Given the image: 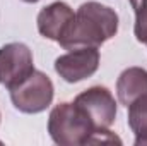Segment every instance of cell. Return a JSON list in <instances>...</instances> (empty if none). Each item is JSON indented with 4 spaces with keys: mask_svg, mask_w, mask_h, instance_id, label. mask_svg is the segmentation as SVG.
<instances>
[{
    "mask_svg": "<svg viewBox=\"0 0 147 146\" xmlns=\"http://www.w3.org/2000/svg\"><path fill=\"white\" fill-rule=\"evenodd\" d=\"M116 95L120 103L125 107L147 95V71L142 67L125 69L116 81Z\"/></svg>",
    "mask_w": 147,
    "mask_h": 146,
    "instance_id": "8",
    "label": "cell"
},
{
    "mask_svg": "<svg viewBox=\"0 0 147 146\" xmlns=\"http://www.w3.org/2000/svg\"><path fill=\"white\" fill-rule=\"evenodd\" d=\"M22 2H26V3H36V2H39V0H22Z\"/></svg>",
    "mask_w": 147,
    "mask_h": 146,
    "instance_id": "12",
    "label": "cell"
},
{
    "mask_svg": "<svg viewBox=\"0 0 147 146\" xmlns=\"http://www.w3.org/2000/svg\"><path fill=\"white\" fill-rule=\"evenodd\" d=\"M74 19L75 12L67 2H53L39 10L36 19L38 31L41 36L53 40L60 45L70 33Z\"/></svg>",
    "mask_w": 147,
    "mask_h": 146,
    "instance_id": "7",
    "label": "cell"
},
{
    "mask_svg": "<svg viewBox=\"0 0 147 146\" xmlns=\"http://www.w3.org/2000/svg\"><path fill=\"white\" fill-rule=\"evenodd\" d=\"M34 71L33 52L28 45L14 41L0 46V84L7 89L21 84Z\"/></svg>",
    "mask_w": 147,
    "mask_h": 146,
    "instance_id": "5",
    "label": "cell"
},
{
    "mask_svg": "<svg viewBox=\"0 0 147 146\" xmlns=\"http://www.w3.org/2000/svg\"><path fill=\"white\" fill-rule=\"evenodd\" d=\"M128 126L135 134V145L147 136V95L140 96L128 107Z\"/></svg>",
    "mask_w": 147,
    "mask_h": 146,
    "instance_id": "9",
    "label": "cell"
},
{
    "mask_svg": "<svg viewBox=\"0 0 147 146\" xmlns=\"http://www.w3.org/2000/svg\"><path fill=\"white\" fill-rule=\"evenodd\" d=\"M146 145H147V136L144 138V139H140V141L137 143V146H146Z\"/></svg>",
    "mask_w": 147,
    "mask_h": 146,
    "instance_id": "11",
    "label": "cell"
},
{
    "mask_svg": "<svg viewBox=\"0 0 147 146\" xmlns=\"http://www.w3.org/2000/svg\"><path fill=\"white\" fill-rule=\"evenodd\" d=\"M48 132L60 146L89 145L96 129L75 103H58L48 117Z\"/></svg>",
    "mask_w": 147,
    "mask_h": 146,
    "instance_id": "2",
    "label": "cell"
},
{
    "mask_svg": "<svg viewBox=\"0 0 147 146\" xmlns=\"http://www.w3.org/2000/svg\"><path fill=\"white\" fill-rule=\"evenodd\" d=\"M135 12L134 35L137 41L147 45V0H128Z\"/></svg>",
    "mask_w": 147,
    "mask_h": 146,
    "instance_id": "10",
    "label": "cell"
},
{
    "mask_svg": "<svg viewBox=\"0 0 147 146\" xmlns=\"http://www.w3.org/2000/svg\"><path fill=\"white\" fill-rule=\"evenodd\" d=\"M118 33V14L101 2L82 3L74 19L72 29L60 43L62 48L74 50L80 46H99Z\"/></svg>",
    "mask_w": 147,
    "mask_h": 146,
    "instance_id": "1",
    "label": "cell"
},
{
    "mask_svg": "<svg viewBox=\"0 0 147 146\" xmlns=\"http://www.w3.org/2000/svg\"><path fill=\"white\" fill-rule=\"evenodd\" d=\"M74 103L82 110L96 131L110 129L116 119V102L105 86H92L75 96Z\"/></svg>",
    "mask_w": 147,
    "mask_h": 146,
    "instance_id": "4",
    "label": "cell"
},
{
    "mask_svg": "<svg viewBox=\"0 0 147 146\" xmlns=\"http://www.w3.org/2000/svg\"><path fill=\"white\" fill-rule=\"evenodd\" d=\"M9 91L14 107L22 113H39L46 110L55 95L51 79L41 71H33L21 84Z\"/></svg>",
    "mask_w": 147,
    "mask_h": 146,
    "instance_id": "3",
    "label": "cell"
},
{
    "mask_svg": "<svg viewBox=\"0 0 147 146\" xmlns=\"http://www.w3.org/2000/svg\"><path fill=\"white\" fill-rule=\"evenodd\" d=\"M99 59L101 55L98 46L74 48L55 60V72L67 83H79L96 74Z\"/></svg>",
    "mask_w": 147,
    "mask_h": 146,
    "instance_id": "6",
    "label": "cell"
}]
</instances>
